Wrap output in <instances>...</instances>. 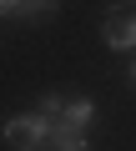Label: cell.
Wrapping results in <instances>:
<instances>
[{
  "instance_id": "obj_1",
  "label": "cell",
  "mask_w": 136,
  "mask_h": 151,
  "mask_svg": "<svg viewBox=\"0 0 136 151\" xmlns=\"http://www.w3.org/2000/svg\"><path fill=\"white\" fill-rule=\"evenodd\" d=\"M0 136H5L10 151H50V121L45 116H10L5 126H0Z\"/></svg>"
},
{
  "instance_id": "obj_4",
  "label": "cell",
  "mask_w": 136,
  "mask_h": 151,
  "mask_svg": "<svg viewBox=\"0 0 136 151\" xmlns=\"http://www.w3.org/2000/svg\"><path fill=\"white\" fill-rule=\"evenodd\" d=\"M0 15H15V20H20V15H25V0H0Z\"/></svg>"
},
{
  "instance_id": "obj_3",
  "label": "cell",
  "mask_w": 136,
  "mask_h": 151,
  "mask_svg": "<svg viewBox=\"0 0 136 151\" xmlns=\"http://www.w3.org/2000/svg\"><path fill=\"white\" fill-rule=\"evenodd\" d=\"M60 10V0H25V15L20 20H30V25H40V20H50Z\"/></svg>"
},
{
  "instance_id": "obj_2",
  "label": "cell",
  "mask_w": 136,
  "mask_h": 151,
  "mask_svg": "<svg viewBox=\"0 0 136 151\" xmlns=\"http://www.w3.org/2000/svg\"><path fill=\"white\" fill-rule=\"evenodd\" d=\"M101 35L111 50H136V0H116L101 20Z\"/></svg>"
},
{
  "instance_id": "obj_5",
  "label": "cell",
  "mask_w": 136,
  "mask_h": 151,
  "mask_svg": "<svg viewBox=\"0 0 136 151\" xmlns=\"http://www.w3.org/2000/svg\"><path fill=\"white\" fill-rule=\"evenodd\" d=\"M55 151H91V146H86V141H76V146H55Z\"/></svg>"
},
{
  "instance_id": "obj_6",
  "label": "cell",
  "mask_w": 136,
  "mask_h": 151,
  "mask_svg": "<svg viewBox=\"0 0 136 151\" xmlns=\"http://www.w3.org/2000/svg\"><path fill=\"white\" fill-rule=\"evenodd\" d=\"M131 86H136V60H131Z\"/></svg>"
}]
</instances>
